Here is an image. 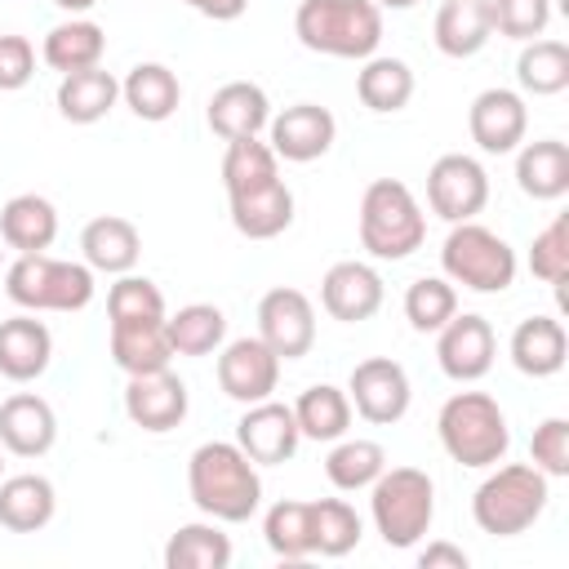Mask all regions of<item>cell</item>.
<instances>
[{"mask_svg": "<svg viewBox=\"0 0 569 569\" xmlns=\"http://www.w3.org/2000/svg\"><path fill=\"white\" fill-rule=\"evenodd\" d=\"M449 316H458V289H453L445 276H418V280L405 289V320H409L418 333L445 329Z\"/></svg>", "mask_w": 569, "mask_h": 569, "instance_id": "b9f144b4", "label": "cell"}, {"mask_svg": "<svg viewBox=\"0 0 569 569\" xmlns=\"http://www.w3.org/2000/svg\"><path fill=\"white\" fill-rule=\"evenodd\" d=\"M529 271L542 280V284H565V276H569V218L565 213H556L538 236H533V244H529Z\"/></svg>", "mask_w": 569, "mask_h": 569, "instance_id": "ee69618b", "label": "cell"}, {"mask_svg": "<svg viewBox=\"0 0 569 569\" xmlns=\"http://www.w3.org/2000/svg\"><path fill=\"white\" fill-rule=\"evenodd\" d=\"M373 4H378V9H413L418 0H373Z\"/></svg>", "mask_w": 569, "mask_h": 569, "instance_id": "816d5d0a", "label": "cell"}, {"mask_svg": "<svg viewBox=\"0 0 569 569\" xmlns=\"http://www.w3.org/2000/svg\"><path fill=\"white\" fill-rule=\"evenodd\" d=\"M467 129H471V142L485 151V156H507L525 142L529 133V107H525V93L520 89H480L467 107Z\"/></svg>", "mask_w": 569, "mask_h": 569, "instance_id": "4fadbf2b", "label": "cell"}, {"mask_svg": "<svg viewBox=\"0 0 569 569\" xmlns=\"http://www.w3.org/2000/svg\"><path fill=\"white\" fill-rule=\"evenodd\" d=\"M80 253H84V262H89L93 271H102V276H124V271H133L138 258H142V236H138V227H133L129 218L102 213V218L84 222V231H80Z\"/></svg>", "mask_w": 569, "mask_h": 569, "instance_id": "603a6c76", "label": "cell"}, {"mask_svg": "<svg viewBox=\"0 0 569 569\" xmlns=\"http://www.w3.org/2000/svg\"><path fill=\"white\" fill-rule=\"evenodd\" d=\"M418 565H422V569H467L471 556H467L462 547H453V542H427V547L418 551Z\"/></svg>", "mask_w": 569, "mask_h": 569, "instance_id": "c3c4849f", "label": "cell"}, {"mask_svg": "<svg viewBox=\"0 0 569 569\" xmlns=\"http://www.w3.org/2000/svg\"><path fill=\"white\" fill-rule=\"evenodd\" d=\"M302 49L325 58H373L382 44V9L373 0H302L293 13Z\"/></svg>", "mask_w": 569, "mask_h": 569, "instance_id": "3957f363", "label": "cell"}, {"mask_svg": "<svg viewBox=\"0 0 569 569\" xmlns=\"http://www.w3.org/2000/svg\"><path fill=\"white\" fill-rule=\"evenodd\" d=\"M227 204H231V227L244 240H276L293 222V191L284 187V178L236 191V196H227Z\"/></svg>", "mask_w": 569, "mask_h": 569, "instance_id": "7402d4cb", "label": "cell"}, {"mask_svg": "<svg viewBox=\"0 0 569 569\" xmlns=\"http://www.w3.org/2000/svg\"><path fill=\"white\" fill-rule=\"evenodd\" d=\"M382 467H387V449L378 445V440H333V449H329V458H325V476H329V485L333 489H342V493H360V489H369L378 476H382Z\"/></svg>", "mask_w": 569, "mask_h": 569, "instance_id": "f35d334b", "label": "cell"}, {"mask_svg": "<svg viewBox=\"0 0 569 569\" xmlns=\"http://www.w3.org/2000/svg\"><path fill=\"white\" fill-rule=\"evenodd\" d=\"M333 138H338V120L320 102H293L267 120V147L276 151V160H289V164L320 160L333 147Z\"/></svg>", "mask_w": 569, "mask_h": 569, "instance_id": "9a60e30c", "label": "cell"}, {"mask_svg": "<svg viewBox=\"0 0 569 569\" xmlns=\"http://www.w3.org/2000/svg\"><path fill=\"white\" fill-rule=\"evenodd\" d=\"M271 178H280V160H276V151L262 138H231L227 142V156H222V187H227V196L262 187Z\"/></svg>", "mask_w": 569, "mask_h": 569, "instance_id": "60d3db41", "label": "cell"}, {"mask_svg": "<svg viewBox=\"0 0 569 569\" xmlns=\"http://www.w3.org/2000/svg\"><path fill=\"white\" fill-rule=\"evenodd\" d=\"M356 98L378 116L405 111L413 98V67L405 58H387V53L365 58V67L356 71Z\"/></svg>", "mask_w": 569, "mask_h": 569, "instance_id": "d6a6232c", "label": "cell"}, {"mask_svg": "<svg viewBox=\"0 0 569 569\" xmlns=\"http://www.w3.org/2000/svg\"><path fill=\"white\" fill-rule=\"evenodd\" d=\"M369 516L387 547H396V551L418 547L436 520L431 476L418 467H382V476L369 485Z\"/></svg>", "mask_w": 569, "mask_h": 569, "instance_id": "52a82bcc", "label": "cell"}, {"mask_svg": "<svg viewBox=\"0 0 569 569\" xmlns=\"http://www.w3.org/2000/svg\"><path fill=\"white\" fill-rule=\"evenodd\" d=\"M58 440V413L36 391H13L0 400V449L13 458H44Z\"/></svg>", "mask_w": 569, "mask_h": 569, "instance_id": "d6986e66", "label": "cell"}, {"mask_svg": "<svg viewBox=\"0 0 569 569\" xmlns=\"http://www.w3.org/2000/svg\"><path fill=\"white\" fill-rule=\"evenodd\" d=\"M0 480H4V449H0Z\"/></svg>", "mask_w": 569, "mask_h": 569, "instance_id": "f5cc1de1", "label": "cell"}, {"mask_svg": "<svg viewBox=\"0 0 569 569\" xmlns=\"http://www.w3.org/2000/svg\"><path fill=\"white\" fill-rule=\"evenodd\" d=\"M436 431H440L445 453H449L458 467H476V471L502 462L507 449H511L507 413H502V405H498L489 391H453V396L440 405Z\"/></svg>", "mask_w": 569, "mask_h": 569, "instance_id": "277c9868", "label": "cell"}, {"mask_svg": "<svg viewBox=\"0 0 569 569\" xmlns=\"http://www.w3.org/2000/svg\"><path fill=\"white\" fill-rule=\"evenodd\" d=\"M293 422H298L302 440L333 445V440H342L347 427H351V400H347L342 387L316 382V387H307V391L293 400Z\"/></svg>", "mask_w": 569, "mask_h": 569, "instance_id": "836d02e7", "label": "cell"}, {"mask_svg": "<svg viewBox=\"0 0 569 569\" xmlns=\"http://www.w3.org/2000/svg\"><path fill=\"white\" fill-rule=\"evenodd\" d=\"M187 493L200 516L218 525H244L262 507V476L236 440H204L187 458Z\"/></svg>", "mask_w": 569, "mask_h": 569, "instance_id": "6da1fadb", "label": "cell"}, {"mask_svg": "<svg viewBox=\"0 0 569 569\" xmlns=\"http://www.w3.org/2000/svg\"><path fill=\"white\" fill-rule=\"evenodd\" d=\"M236 445L258 462V467H280L298 453L302 445V431L293 422V405H280V400H258V405H244L240 422H236Z\"/></svg>", "mask_w": 569, "mask_h": 569, "instance_id": "2e32d148", "label": "cell"}, {"mask_svg": "<svg viewBox=\"0 0 569 569\" xmlns=\"http://www.w3.org/2000/svg\"><path fill=\"white\" fill-rule=\"evenodd\" d=\"M516 249L485 222H449V236L440 244V271L449 284H462L471 293H502L516 284Z\"/></svg>", "mask_w": 569, "mask_h": 569, "instance_id": "ba28073f", "label": "cell"}, {"mask_svg": "<svg viewBox=\"0 0 569 569\" xmlns=\"http://www.w3.org/2000/svg\"><path fill=\"white\" fill-rule=\"evenodd\" d=\"M427 204L445 222H471L489 204V173L476 156L449 151L427 169Z\"/></svg>", "mask_w": 569, "mask_h": 569, "instance_id": "30bf717a", "label": "cell"}, {"mask_svg": "<svg viewBox=\"0 0 569 569\" xmlns=\"http://www.w3.org/2000/svg\"><path fill=\"white\" fill-rule=\"evenodd\" d=\"M387 289H382V276L378 267L360 262V258H347V262H333L320 280V307L342 320V325H360L369 316H378Z\"/></svg>", "mask_w": 569, "mask_h": 569, "instance_id": "ac0fdd59", "label": "cell"}, {"mask_svg": "<svg viewBox=\"0 0 569 569\" xmlns=\"http://www.w3.org/2000/svg\"><path fill=\"white\" fill-rule=\"evenodd\" d=\"M569 360V338L556 316H529L511 329V365L525 378H551Z\"/></svg>", "mask_w": 569, "mask_h": 569, "instance_id": "cb8c5ba5", "label": "cell"}, {"mask_svg": "<svg viewBox=\"0 0 569 569\" xmlns=\"http://www.w3.org/2000/svg\"><path fill=\"white\" fill-rule=\"evenodd\" d=\"M311 538H316V556L338 560V556H347V551L360 547L365 525H360V516H356L351 502H342V498H316L311 502Z\"/></svg>", "mask_w": 569, "mask_h": 569, "instance_id": "ab89813d", "label": "cell"}, {"mask_svg": "<svg viewBox=\"0 0 569 569\" xmlns=\"http://www.w3.org/2000/svg\"><path fill=\"white\" fill-rule=\"evenodd\" d=\"M204 120L209 129L231 142V138H258L271 120V98L262 84L253 80H227L222 89H213L209 107H204Z\"/></svg>", "mask_w": 569, "mask_h": 569, "instance_id": "ffe728a7", "label": "cell"}, {"mask_svg": "<svg viewBox=\"0 0 569 569\" xmlns=\"http://www.w3.org/2000/svg\"><path fill=\"white\" fill-rule=\"evenodd\" d=\"M227 565H231V538L209 516L178 525L164 542V569H227Z\"/></svg>", "mask_w": 569, "mask_h": 569, "instance_id": "e575fe53", "label": "cell"}, {"mask_svg": "<svg viewBox=\"0 0 569 569\" xmlns=\"http://www.w3.org/2000/svg\"><path fill=\"white\" fill-rule=\"evenodd\" d=\"M551 480L533 462H493V471L471 493V520L489 538H516L533 529V520L547 511Z\"/></svg>", "mask_w": 569, "mask_h": 569, "instance_id": "7a4b0ae2", "label": "cell"}, {"mask_svg": "<svg viewBox=\"0 0 569 569\" xmlns=\"http://www.w3.org/2000/svg\"><path fill=\"white\" fill-rule=\"evenodd\" d=\"M111 360L116 369L133 373H156L169 369L173 347L164 333V320H129V325H111Z\"/></svg>", "mask_w": 569, "mask_h": 569, "instance_id": "1f68e13d", "label": "cell"}, {"mask_svg": "<svg viewBox=\"0 0 569 569\" xmlns=\"http://www.w3.org/2000/svg\"><path fill=\"white\" fill-rule=\"evenodd\" d=\"M347 400L351 409L373 422V427H391L409 413V400H413V387H409V373L400 360L391 356H369L351 369L347 378Z\"/></svg>", "mask_w": 569, "mask_h": 569, "instance_id": "9c48e42d", "label": "cell"}, {"mask_svg": "<svg viewBox=\"0 0 569 569\" xmlns=\"http://www.w3.org/2000/svg\"><path fill=\"white\" fill-rule=\"evenodd\" d=\"M93 267L49 253H18L4 267V293L22 311H84L93 302Z\"/></svg>", "mask_w": 569, "mask_h": 569, "instance_id": "8992f818", "label": "cell"}, {"mask_svg": "<svg viewBox=\"0 0 569 569\" xmlns=\"http://www.w3.org/2000/svg\"><path fill=\"white\" fill-rule=\"evenodd\" d=\"M164 293L156 280L147 276H116V284L107 289V320L111 325H129V320H164Z\"/></svg>", "mask_w": 569, "mask_h": 569, "instance_id": "7bdbcfd3", "label": "cell"}, {"mask_svg": "<svg viewBox=\"0 0 569 569\" xmlns=\"http://www.w3.org/2000/svg\"><path fill=\"white\" fill-rule=\"evenodd\" d=\"M0 240L18 253H44L58 240V209L49 196L22 191L0 209Z\"/></svg>", "mask_w": 569, "mask_h": 569, "instance_id": "4316f807", "label": "cell"}, {"mask_svg": "<svg viewBox=\"0 0 569 569\" xmlns=\"http://www.w3.org/2000/svg\"><path fill=\"white\" fill-rule=\"evenodd\" d=\"M120 98H124V107H129L138 120L160 124V120H169V116L178 111L182 84H178V76H173L164 62H138V67H129V76L120 80Z\"/></svg>", "mask_w": 569, "mask_h": 569, "instance_id": "f1b7e54d", "label": "cell"}, {"mask_svg": "<svg viewBox=\"0 0 569 569\" xmlns=\"http://www.w3.org/2000/svg\"><path fill=\"white\" fill-rule=\"evenodd\" d=\"M427 240V213L400 178H373L360 196V244L378 262H405Z\"/></svg>", "mask_w": 569, "mask_h": 569, "instance_id": "5b68a950", "label": "cell"}, {"mask_svg": "<svg viewBox=\"0 0 569 569\" xmlns=\"http://www.w3.org/2000/svg\"><path fill=\"white\" fill-rule=\"evenodd\" d=\"M187 382L169 369H156V373H133L129 387H124V413L133 427L151 431V436H164L173 427H182L187 418Z\"/></svg>", "mask_w": 569, "mask_h": 569, "instance_id": "e0dca14e", "label": "cell"}, {"mask_svg": "<svg viewBox=\"0 0 569 569\" xmlns=\"http://www.w3.org/2000/svg\"><path fill=\"white\" fill-rule=\"evenodd\" d=\"M102 53H107V31L93 18H67V22L49 27V36L40 44V58L58 76L84 71V67H102Z\"/></svg>", "mask_w": 569, "mask_h": 569, "instance_id": "4dcf8cb0", "label": "cell"}, {"mask_svg": "<svg viewBox=\"0 0 569 569\" xmlns=\"http://www.w3.org/2000/svg\"><path fill=\"white\" fill-rule=\"evenodd\" d=\"M493 356H498L493 325L476 311L449 316L445 329H436V360L453 382H480L493 369Z\"/></svg>", "mask_w": 569, "mask_h": 569, "instance_id": "5bb4252c", "label": "cell"}, {"mask_svg": "<svg viewBox=\"0 0 569 569\" xmlns=\"http://www.w3.org/2000/svg\"><path fill=\"white\" fill-rule=\"evenodd\" d=\"M529 462H533L547 480L569 476V418H542V422L533 427Z\"/></svg>", "mask_w": 569, "mask_h": 569, "instance_id": "bcb514c9", "label": "cell"}, {"mask_svg": "<svg viewBox=\"0 0 569 569\" xmlns=\"http://www.w3.org/2000/svg\"><path fill=\"white\" fill-rule=\"evenodd\" d=\"M516 84L533 98H556L569 89V44L565 40H525L516 58Z\"/></svg>", "mask_w": 569, "mask_h": 569, "instance_id": "d590c367", "label": "cell"}, {"mask_svg": "<svg viewBox=\"0 0 569 569\" xmlns=\"http://www.w3.org/2000/svg\"><path fill=\"white\" fill-rule=\"evenodd\" d=\"M58 116L71 124H98L102 116H111V107L120 102V80L102 67H84V71H67L58 80Z\"/></svg>", "mask_w": 569, "mask_h": 569, "instance_id": "484cf974", "label": "cell"}, {"mask_svg": "<svg viewBox=\"0 0 569 569\" xmlns=\"http://www.w3.org/2000/svg\"><path fill=\"white\" fill-rule=\"evenodd\" d=\"M431 36H436V49L445 58H476L489 44V36H493L489 4L485 0H445L436 9Z\"/></svg>", "mask_w": 569, "mask_h": 569, "instance_id": "f546056e", "label": "cell"}, {"mask_svg": "<svg viewBox=\"0 0 569 569\" xmlns=\"http://www.w3.org/2000/svg\"><path fill=\"white\" fill-rule=\"evenodd\" d=\"M53 511H58V489L49 476L22 471L0 480V525L9 533H36L53 520Z\"/></svg>", "mask_w": 569, "mask_h": 569, "instance_id": "d4e9b609", "label": "cell"}, {"mask_svg": "<svg viewBox=\"0 0 569 569\" xmlns=\"http://www.w3.org/2000/svg\"><path fill=\"white\" fill-rule=\"evenodd\" d=\"M280 356L253 333V338H231V342H222V351H218V387H222V396L227 400H236V405H258V400H267L271 391H276V382H280Z\"/></svg>", "mask_w": 569, "mask_h": 569, "instance_id": "7c38bea8", "label": "cell"}, {"mask_svg": "<svg viewBox=\"0 0 569 569\" xmlns=\"http://www.w3.org/2000/svg\"><path fill=\"white\" fill-rule=\"evenodd\" d=\"M262 538L271 547V556L280 560H307L316 556V538H311V502H298V498H280L267 507L262 516Z\"/></svg>", "mask_w": 569, "mask_h": 569, "instance_id": "74e56055", "label": "cell"}, {"mask_svg": "<svg viewBox=\"0 0 569 569\" xmlns=\"http://www.w3.org/2000/svg\"><path fill=\"white\" fill-rule=\"evenodd\" d=\"M53 360V333L36 311L0 320V378L9 382H36Z\"/></svg>", "mask_w": 569, "mask_h": 569, "instance_id": "44dd1931", "label": "cell"}, {"mask_svg": "<svg viewBox=\"0 0 569 569\" xmlns=\"http://www.w3.org/2000/svg\"><path fill=\"white\" fill-rule=\"evenodd\" d=\"M36 76V44L27 36H0V93L31 84Z\"/></svg>", "mask_w": 569, "mask_h": 569, "instance_id": "7dc6e473", "label": "cell"}, {"mask_svg": "<svg viewBox=\"0 0 569 569\" xmlns=\"http://www.w3.org/2000/svg\"><path fill=\"white\" fill-rule=\"evenodd\" d=\"M489 27L507 40H538L551 27V0H485Z\"/></svg>", "mask_w": 569, "mask_h": 569, "instance_id": "f6af8a7d", "label": "cell"}, {"mask_svg": "<svg viewBox=\"0 0 569 569\" xmlns=\"http://www.w3.org/2000/svg\"><path fill=\"white\" fill-rule=\"evenodd\" d=\"M164 333L173 356H209L227 342V316L213 302H187L173 316H164Z\"/></svg>", "mask_w": 569, "mask_h": 569, "instance_id": "8d00e7d4", "label": "cell"}, {"mask_svg": "<svg viewBox=\"0 0 569 569\" xmlns=\"http://www.w3.org/2000/svg\"><path fill=\"white\" fill-rule=\"evenodd\" d=\"M182 4L204 13V18H213V22H236L249 9V0H182Z\"/></svg>", "mask_w": 569, "mask_h": 569, "instance_id": "681fc988", "label": "cell"}, {"mask_svg": "<svg viewBox=\"0 0 569 569\" xmlns=\"http://www.w3.org/2000/svg\"><path fill=\"white\" fill-rule=\"evenodd\" d=\"M516 187L529 200H560L569 191V147L560 138L516 147Z\"/></svg>", "mask_w": 569, "mask_h": 569, "instance_id": "83f0119b", "label": "cell"}, {"mask_svg": "<svg viewBox=\"0 0 569 569\" xmlns=\"http://www.w3.org/2000/svg\"><path fill=\"white\" fill-rule=\"evenodd\" d=\"M0 258H4V249H0Z\"/></svg>", "mask_w": 569, "mask_h": 569, "instance_id": "db71d44e", "label": "cell"}, {"mask_svg": "<svg viewBox=\"0 0 569 569\" xmlns=\"http://www.w3.org/2000/svg\"><path fill=\"white\" fill-rule=\"evenodd\" d=\"M53 4H58V9H67L71 18H80V13H89L98 0H53Z\"/></svg>", "mask_w": 569, "mask_h": 569, "instance_id": "f907efd6", "label": "cell"}, {"mask_svg": "<svg viewBox=\"0 0 569 569\" xmlns=\"http://www.w3.org/2000/svg\"><path fill=\"white\" fill-rule=\"evenodd\" d=\"M258 338L280 356V360H302L316 342V307L302 289L276 284L258 302Z\"/></svg>", "mask_w": 569, "mask_h": 569, "instance_id": "8fae6325", "label": "cell"}]
</instances>
